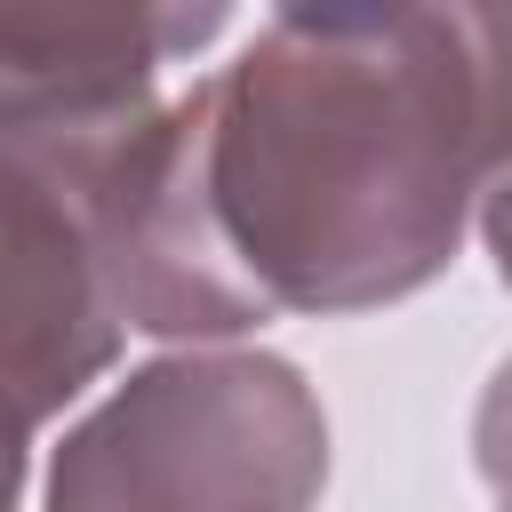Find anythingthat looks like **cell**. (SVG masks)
I'll return each mask as SVG.
<instances>
[{
	"label": "cell",
	"mask_w": 512,
	"mask_h": 512,
	"mask_svg": "<svg viewBox=\"0 0 512 512\" xmlns=\"http://www.w3.org/2000/svg\"><path fill=\"white\" fill-rule=\"evenodd\" d=\"M328 416L272 352H184L88 408L48 472V512H312Z\"/></svg>",
	"instance_id": "obj_2"
},
{
	"label": "cell",
	"mask_w": 512,
	"mask_h": 512,
	"mask_svg": "<svg viewBox=\"0 0 512 512\" xmlns=\"http://www.w3.org/2000/svg\"><path fill=\"white\" fill-rule=\"evenodd\" d=\"M96 160L56 168L0 144V512H16L32 432L80 400L128 328L88 208Z\"/></svg>",
	"instance_id": "obj_3"
},
{
	"label": "cell",
	"mask_w": 512,
	"mask_h": 512,
	"mask_svg": "<svg viewBox=\"0 0 512 512\" xmlns=\"http://www.w3.org/2000/svg\"><path fill=\"white\" fill-rule=\"evenodd\" d=\"M472 48V128H480V232L496 248V272L512 288V8H464Z\"/></svg>",
	"instance_id": "obj_5"
},
{
	"label": "cell",
	"mask_w": 512,
	"mask_h": 512,
	"mask_svg": "<svg viewBox=\"0 0 512 512\" xmlns=\"http://www.w3.org/2000/svg\"><path fill=\"white\" fill-rule=\"evenodd\" d=\"M480 176L464 8H280L88 168L120 320L240 336L424 288Z\"/></svg>",
	"instance_id": "obj_1"
},
{
	"label": "cell",
	"mask_w": 512,
	"mask_h": 512,
	"mask_svg": "<svg viewBox=\"0 0 512 512\" xmlns=\"http://www.w3.org/2000/svg\"><path fill=\"white\" fill-rule=\"evenodd\" d=\"M472 448H480V480H488V504H496V512H512V360L496 368V384H488V400H480Z\"/></svg>",
	"instance_id": "obj_6"
},
{
	"label": "cell",
	"mask_w": 512,
	"mask_h": 512,
	"mask_svg": "<svg viewBox=\"0 0 512 512\" xmlns=\"http://www.w3.org/2000/svg\"><path fill=\"white\" fill-rule=\"evenodd\" d=\"M224 8H0V144L80 168L144 128L160 64L200 56Z\"/></svg>",
	"instance_id": "obj_4"
}]
</instances>
